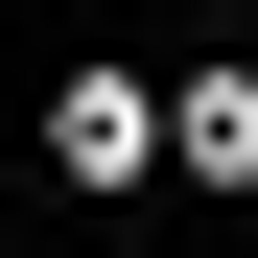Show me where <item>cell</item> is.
<instances>
[{"instance_id": "1", "label": "cell", "mask_w": 258, "mask_h": 258, "mask_svg": "<svg viewBox=\"0 0 258 258\" xmlns=\"http://www.w3.org/2000/svg\"><path fill=\"white\" fill-rule=\"evenodd\" d=\"M47 188H164V94L141 71H71L47 94Z\"/></svg>"}, {"instance_id": "2", "label": "cell", "mask_w": 258, "mask_h": 258, "mask_svg": "<svg viewBox=\"0 0 258 258\" xmlns=\"http://www.w3.org/2000/svg\"><path fill=\"white\" fill-rule=\"evenodd\" d=\"M164 164H188V188H258V71H188V94H164Z\"/></svg>"}]
</instances>
